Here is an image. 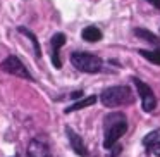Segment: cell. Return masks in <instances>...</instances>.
Returning <instances> with one entry per match:
<instances>
[{
	"label": "cell",
	"instance_id": "cell-16",
	"mask_svg": "<svg viewBox=\"0 0 160 157\" xmlns=\"http://www.w3.org/2000/svg\"><path fill=\"white\" fill-rule=\"evenodd\" d=\"M119 154H121V145H119V147H112V154H110V155H107V157H117L119 155Z\"/></svg>",
	"mask_w": 160,
	"mask_h": 157
},
{
	"label": "cell",
	"instance_id": "cell-2",
	"mask_svg": "<svg viewBox=\"0 0 160 157\" xmlns=\"http://www.w3.org/2000/svg\"><path fill=\"white\" fill-rule=\"evenodd\" d=\"M100 100L105 107L114 109V107H121V105H128L132 102V92L128 86H110L105 88L100 95Z\"/></svg>",
	"mask_w": 160,
	"mask_h": 157
},
{
	"label": "cell",
	"instance_id": "cell-7",
	"mask_svg": "<svg viewBox=\"0 0 160 157\" xmlns=\"http://www.w3.org/2000/svg\"><path fill=\"white\" fill-rule=\"evenodd\" d=\"M66 133H67V138H69V143H71V147H72L74 152H76L79 157H90L86 145L83 143V138H81L78 133H74L71 128H66Z\"/></svg>",
	"mask_w": 160,
	"mask_h": 157
},
{
	"label": "cell",
	"instance_id": "cell-18",
	"mask_svg": "<svg viewBox=\"0 0 160 157\" xmlns=\"http://www.w3.org/2000/svg\"><path fill=\"white\" fill-rule=\"evenodd\" d=\"M81 95H83V93H81V92H74V93L71 95V98H79Z\"/></svg>",
	"mask_w": 160,
	"mask_h": 157
},
{
	"label": "cell",
	"instance_id": "cell-10",
	"mask_svg": "<svg viewBox=\"0 0 160 157\" xmlns=\"http://www.w3.org/2000/svg\"><path fill=\"white\" fill-rule=\"evenodd\" d=\"M95 102H97V97H95V95H91V97H86V98H83V100L74 102L72 105H69V107L66 109V112L69 114V112L79 111V109H84V107H90V105H93V104H95Z\"/></svg>",
	"mask_w": 160,
	"mask_h": 157
},
{
	"label": "cell",
	"instance_id": "cell-15",
	"mask_svg": "<svg viewBox=\"0 0 160 157\" xmlns=\"http://www.w3.org/2000/svg\"><path fill=\"white\" fill-rule=\"evenodd\" d=\"M150 152H152L155 157H160V142H157L155 145L150 147Z\"/></svg>",
	"mask_w": 160,
	"mask_h": 157
},
{
	"label": "cell",
	"instance_id": "cell-4",
	"mask_svg": "<svg viewBox=\"0 0 160 157\" xmlns=\"http://www.w3.org/2000/svg\"><path fill=\"white\" fill-rule=\"evenodd\" d=\"M132 83L136 85V90H138V93H139L143 111H145V112L155 111V107H157V97H155V93H153V90L146 83H143L139 78H132Z\"/></svg>",
	"mask_w": 160,
	"mask_h": 157
},
{
	"label": "cell",
	"instance_id": "cell-14",
	"mask_svg": "<svg viewBox=\"0 0 160 157\" xmlns=\"http://www.w3.org/2000/svg\"><path fill=\"white\" fill-rule=\"evenodd\" d=\"M157 142H160V129H155V131L148 133V135L143 138V145H145L148 150H150V147L155 145Z\"/></svg>",
	"mask_w": 160,
	"mask_h": 157
},
{
	"label": "cell",
	"instance_id": "cell-6",
	"mask_svg": "<svg viewBox=\"0 0 160 157\" xmlns=\"http://www.w3.org/2000/svg\"><path fill=\"white\" fill-rule=\"evenodd\" d=\"M64 43H66V35H64V33H55V35L52 36V40H50V49H52V64L57 67V69H60V66H62L60 57H59V50L64 47Z\"/></svg>",
	"mask_w": 160,
	"mask_h": 157
},
{
	"label": "cell",
	"instance_id": "cell-5",
	"mask_svg": "<svg viewBox=\"0 0 160 157\" xmlns=\"http://www.w3.org/2000/svg\"><path fill=\"white\" fill-rule=\"evenodd\" d=\"M0 69L4 73H9V74H14L18 78H24V80H33V76L29 74V71L26 69V66L19 60V57L16 55H9L7 59L2 60L0 64Z\"/></svg>",
	"mask_w": 160,
	"mask_h": 157
},
{
	"label": "cell",
	"instance_id": "cell-3",
	"mask_svg": "<svg viewBox=\"0 0 160 157\" xmlns=\"http://www.w3.org/2000/svg\"><path fill=\"white\" fill-rule=\"evenodd\" d=\"M71 62L78 71H83V73H98L103 66L100 57L93 55L90 52H72L71 54Z\"/></svg>",
	"mask_w": 160,
	"mask_h": 157
},
{
	"label": "cell",
	"instance_id": "cell-12",
	"mask_svg": "<svg viewBox=\"0 0 160 157\" xmlns=\"http://www.w3.org/2000/svg\"><path fill=\"white\" fill-rule=\"evenodd\" d=\"M134 35L138 36V38H141V40H146V42H150V43H158V36L153 35V33L148 31V29L136 28V29H134Z\"/></svg>",
	"mask_w": 160,
	"mask_h": 157
},
{
	"label": "cell",
	"instance_id": "cell-17",
	"mask_svg": "<svg viewBox=\"0 0 160 157\" xmlns=\"http://www.w3.org/2000/svg\"><path fill=\"white\" fill-rule=\"evenodd\" d=\"M148 2H150V4H152L155 9H160V0H148Z\"/></svg>",
	"mask_w": 160,
	"mask_h": 157
},
{
	"label": "cell",
	"instance_id": "cell-11",
	"mask_svg": "<svg viewBox=\"0 0 160 157\" xmlns=\"http://www.w3.org/2000/svg\"><path fill=\"white\" fill-rule=\"evenodd\" d=\"M19 33H21V35H24V36H28V38L31 40L36 57H42V49H40V43H38V40H36V36L33 35V31H29L28 28H22V26H21V28H19Z\"/></svg>",
	"mask_w": 160,
	"mask_h": 157
},
{
	"label": "cell",
	"instance_id": "cell-1",
	"mask_svg": "<svg viewBox=\"0 0 160 157\" xmlns=\"http://www.w3.org/2000/svg\"><path fill=\"white\" fill-rule=\"evenodd\" d=\"M126 131H128V119H126V116L122 112H112V114L105 116L103 147L105 149H112Z\"/></svg>",
	"mask_w": 160,
	"mask_h": 157
},
{
	"label": "cell",
	"instance_id": "cell-9",
	"mask_svg": "<svg viewBox=\"0 0 160 157\" xmlns=\"http://www.w3.org/2000/svg\"><path fill=\"white\" fill-rule=\"evenodd\" d=\"M81 36H83L84 42L95 43V42H100V40H102V31L97 28V26H88V28L83 29Z\"/></svg>",
	"mask_w": 160,
	"mask_h": 157
},
{
	"label": "cell",
	"instance_id": "cell-8",
	"mask_svg": "<svg viewBox=\"0 0 160 157\" xmlns=\"http://www.w3.org/2000/svg\"><path fill=\"white\" fill-rule=\"evenodd\" d=\"M28 157H50V150L45 142L42 140H31L28 145Z\"/></svg>",
	"mask_w": 160,
	"mask_h": 157
},
{
	"label": "cell",
	"instance_id": "cell-13",
	"mask_svg": "<svg viewBox=\"0 0 160 157\" xmlns=\"http://www.w3.org/2000/svg\"><path fill=\"white\" fill-rule=\"evenodd\" d=\"M139 54H141L146 60H150V62L160 66V49L158 50H139Z\"/></svg>",
	"mask_w": 160,
	"mask_h": 157
}]
</instances>
